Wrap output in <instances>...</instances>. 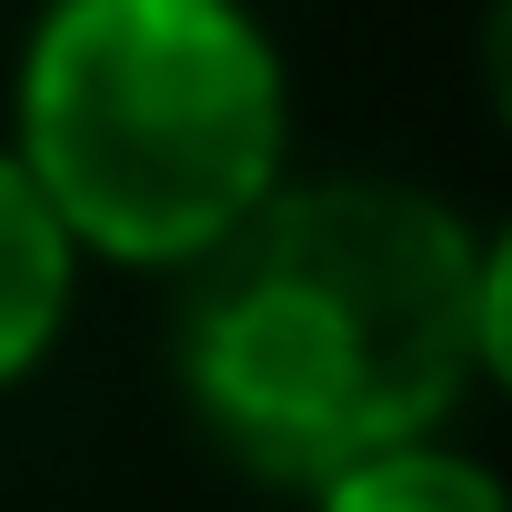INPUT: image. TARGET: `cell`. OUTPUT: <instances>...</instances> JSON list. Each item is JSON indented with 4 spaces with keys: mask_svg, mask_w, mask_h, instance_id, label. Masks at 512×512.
Returning <instances> with one entry per match:
<instances>
[{
    "mask_svg": "<svg viewBox=\"0 0 512 512\" xmlns=\"http://www.w3.org/2000/svg\"><path fill=\"white\" fill-rule=\"evenodd\" d=\"M181 392L262 482L432 442L482 372V241L422 181H282L181 282Z\"/></svg>",
    "mask_w": 512,
    "mask_h": 512,
    "instance_id": "cell-1",
    "label": "cell"
},
{
    "mask_svg": "<svg viewBox=\"0 0 512 512\" xmlns=\"http://www.w3.org/2000/svg\"><path fill=\"white\" fill-rule=\"evenodd\" d=\"M282 151V51L241 0H51L21 51L11 161L71 251L191 272L282 191Z\"/></svg>",
    "mask_w": 512,
    "mask_h": 512,
    "instance_id": "cell-2",
    "label": "cell"
},
{
    "mask_svg": "<svg viewBox=\"0 0 512 512\" xmlns=\"http://www.w3.org/2000/svg\"><path fill=\"white\" fill-rule=\"evenodd\" d=\"M71 322V231L31 191V171L0 151V392H11Z\"/></svg>",
    "mask_w": 512,
    "mask_h": 512,
    "instance_id": "cell-3",
    "label": "cell"
},
{
    "mask_svg": "<svg viewBox=\"0 0 512 512\" xmlns=\"http://www.w3.org/2000/svg\"><path fill=\"white\" fill-rule=\"evenodd\" d=\"M322 512H512V492L472 452L402 442V452H372L342 482H322Z\"/></svg>",
    "mask_w": 512,
    "mask_h": 512,
    "instance_id": "cell-4",
    "label": "cell"
},
{
    "mask_svg": "<svg viewBox=\"0 0 512 512\" xmlns=\"http://www.w3.org/2000/svg\"><path fill=\"white\" fill-rule=\"evenodd\" d=\"M482 372L512 392V221L482 241Z\"/></svg>",
    "mask_w": 512,
    "mask_h": 512,
    "instance_id": "cell-5",
    "label": "cell"
},
{
    "mask_svg": "<svg viewBox=\"0 0 512 512\" xmlns=\"http://www.w3.org/2000/svg\"><path fill=\"white\" fill-rule=\"evenodd\" d=\"M482 101H492V121L512 131V0L482 11Z\"/></svg>",
    "mask_w": 512,
    "mask_h": 512,
    "instance_id": "cell-6",
    "label": "cell"
}]
</instances>
